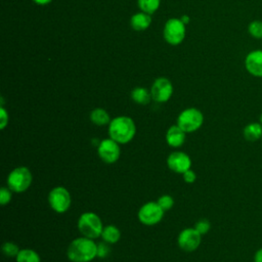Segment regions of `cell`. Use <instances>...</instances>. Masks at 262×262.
<instances>
[{"label": "cell", "mask_w": 262, "mask_h": 262, "mask_svg": "<svg viewBox=\"0 0 262 262\" xmlns=\"http://www.w3.org/2000/svg\"><path fill=\"white\" fill-rule=\"evenodd\" d=\"M67 256L72 262H90L97 257V244L94 239L82 235L70 243Z\"/></svg>", "instance_id": "obj_1"}, {"label": "cell", "mask_w": 262, "mask_h": 262, "mask_svg": "<svg viewBox=\"0 0 262 262\" xmlns=\"http://www.w3.org/2000/svg\"><path fill=\"white\" fill-rule=\"evenodd\" d=\"M136 133L134 121L127 116H118L108 124V135L120 144L130 142Z\"/></svg>", "instance_id": "obj_2"}, {"label": "cell", "mask_w": 262, "mask_h": 262, "mask_svg": "<svg viewBox=\"0 0 262 262\" xmlns=\"http://www.w3.org/2000/svg\"><path fill=\"white\" fill-rule=\"evenodd\" d=\"M78 229L83 236L95 239L101 235L103 224L100 217L93 212H84L78 219Z\"/></svg>", "instance_id": "obj_3"}, {"label": "cell", "mask_w": 262, "mask_h": 262, "mask_svg": "<svg viewBox=\"0 0 262 262\" xmlns=\"http://www.w3.org/2000/svg\"><path fill=\"white\" fill-rule=\"evenodd\" d=\"M33 175L28 167L19 166L14 168L7 176V186L12 192L21 193L26 191L32 184Z\"/></svg>", "instance_id": "obj_4"}, {"label": "cell", "mask_w": 262, "mask_h": 262, "mask_svg": "<svg viewBox=\"0 0 262 262\" xmlns=\"http://www.w3.org/2000/svg\"><path fill=\"white\" fill-rule=\"evenodd\" d=\"M204 123L203 113L195 107L183 110L177 117L176 124L185 132L191 133L199 130Z\"/></svg>", "instance_id": "obj_5"}, {"label": "cell", "mask_w": 262, "mask_h": 262, "mask_svg": "<svg viewBox=\"0 0 262 262\" xmlns=\"http://www.w3.org/2000/svg\"><path fill=\"white\" fill-rule=\"evenodd\" d=\"M48 204L50 208L58 214L67 212L72 204L69 190L63 186L53 187L48 193Z\"/></svg>", "instance_id": "obj_6"}, {"label": "cell", "mask_w": 262, "mask_h": 262, "mask_svg": "<svg viewBox=\"0 0 262 262\" xmlns=\"http://www.w3.org/2000/svg\"><path fill=\"white\" fill-rule=\"evenodd\" d=\"M185 25L180 18H170L165 24L163 30V36L167 43L170 45L180 44L185 37Z\"/></svg>", "instance_id": "obj_7"}, {"label": "cell", "mask_w": 262, "mask_h": 262, "mask_svg": "<svg viewBox=\"0 0 262 262\" xmlns=\"http://www.w3.org/2000/svg\"><path fill=\"white\" fill-rule=\"evenodd\" d=\"M164 213V210L157 202H147L140 207L137 217L142 224L151 226L158 224L163 219Z\"/></svg>", "instance_id": "obj_8"}, {"label": "cell", "mask_w": 262, "mask_h": 262, "mask_svg": "<svg viewBox=\"0 0 262 262\" xmlns=\"http://www.w3.org/2000/svg\"><path fill=\"white\" fill-rule=\"evenodd\" d=\"M97 155L102 162L106 164H114L121 156L120 143L111 137L102 139L97 146Z\"/></svg>", "instance_id": "obj_9"}, {"label": "cell", "mask_w": 262, "mask_h": 262, "mask_svg": "<svg viewBox=\"0 0 262 262\" xmlns=\"http://www.w3.org/2000/svg\"><path fill=\"white\" fill-rule=\"evenodd\" d=\"M201 241L202 234L194 227L184 228L177 236V244L184 252L195 251L200 247Z\"/></svg>", "instance_id": "obj_10"}, {"label": "cell", "mask_w": 262, "mask_h": 262, "mask_svg": "<svg viewBox=\"0 0 262 262\" xmlns=\"http://www.w3.org/2000/svg\"><path fill=\"white\" fill-rule=\"evenodd\" d=\"M150 94L152 100L156 102L163 103L168 101L173 94V85L171 81L164 77L156 79L151 85Z\"/></svg>", "instance_id": "obj_11"}, {"label": "cell", "mask_w": 262, "mask_h": 262, "mask_svg": "<svg viewBox=\"0 0 262 262\" xmlns=\"http://www.w3.org/2000/svg\"><path fill=\"white\" fill-rule=\"evenodd\" d=\"M168 168L178 174H183L191 167V159L184 151H173L167 158Z\"/></svg>", "instance_id": "obj_12"}, {"label": "cell", "mask_w": 262, "mask_h": 262, "mask_svg": "<svg viewBox=\"0 0 262 262\" xmlns=\"http://www.w3.org/2000/svg\"><path fill=\"white\" fill-rule=\"evenodd\" d=\"M247 72L256 78H262V49L250 51L245 58Z\"/></svg>", "instance_id": "obj_13"}, {"label": "cell", "mask_w": 262, "mask_h": 262, "mask_svg": "<svg viewBox=\"0 0 262 262\" xmlns=\"http://www.w3.org/2000/svg\"><path fill=\"white\" fill-rule=\"evenodd\" d=\"M185 132L176 124L168 128L166 132V142L171 147H180L185 141Z\"/></svg>", "instance_id": "obj_14"}, {"label": "cell", "mask_w": 262, "mask_h": 262, "mask_svg": "<svg viewBox=\"0 0 262 262\" xmlns=\"http://www.w3.org/2000/svg\"><path fill=\"white\" fill-rule=\"evenodd\" d=\"M150 24H151L150 14L143 11L133 14L130 19V25L132 29L138 32L146 30L150 26Z\"/></svg>", "instance_id": "obj_15"}, {"label": "cell", "mask_w": 262, "mask_h": 262, "mask_svg": "<svg viewBox=\"0 0 262 262\" xmlns=\"http://www.w3.org/2000/svg\"><path fill=\"white\" fill-rule=\"evenodd\" d=\"M243 135L246 140L254 142L262 137V125L258 122L247 124L243 129Z\"/></svg>", "instance_id": "obj_16"}, {"label": "cell", "mask_w": 262, "mask_h": 262, "mask_svg": "<svg viewBox=\"0 0 262 262\" xmlns=\"http://www.w3.org/2000/svg\"><path fill=\"white\" fill-rule=\"evenodd\" d=\"M101 238L103 242L112 245V244H116L120 241L121 238V231L120 229L113 224L103 226L102 232H101Z\"/></svg>", "instance_id": "obj_17"}, {"label": "cell", "mask_w": 262, "mask_h": 262, "mask_svg": "<svg viewBox=\"0 0 262 262\" xmlns=\"http://www.w3.org/2000/svg\"><path fill=\"white\" fill-rule=\"evenodd\" d=\"M90 121L96 126H105L111 122L108 113L101 107H95L90 113Z\"/></svg>", "instance_id": "obj_18"}, {"label": "cell", "mask_w": 262, "mask_h": 262, "mask_svg": "<svg viewBox=\"0 0 262 262\" xmlns=\"http://www.w3.org/2000/svg\"><path fill=\"white\" fill-rule=\"evenodd\" d=\"M131 98L134 102H136L137 104H141V105L147 104L150 101V99H152L150 91H148L144 87L134 88L131 92Z\"/></svg>", "instance_id": "obj_19"}, {"label": "cell", "mask_w": 262, "mask_h": 262, "mask_svg": "<svg viewBox=\"0 0 262 262\" xmlns=\"http://www.w3.org/2000/svg\"><path fill=\"white\" fill-rule=\"evenodd\" d=\"M16 262H41L40 255L33 249H21L15 257Z\"/></svg>", "instance_id": "obj_20"}, {"label": "cell", "mask_w": 262, "mask_h": 262, "mask_svg": "<svg viewBox=\"0 0 262 262\" xmlns=\"http://www.w3.org/2000/svg\"><path fill=\"white\" fill-rule=\"evenodd\" d=\"M137 4L141 11L152 14L159 9L161 0H137Z\"/></svg>", "instance_id": "obj_21"}, {"label": "cell", "mask_w": 262, "mask_h": 262, "mask_svg": "<svg viewBox=\"0 0 262 262\" xmlns=\"http://www.w3.org/2000/svg\"><path fill=\"white\" fill-rule=\"evenodd\" d=\"M248 33L255 39L262 40V20H253L248 25Z\"/></svg>", "instance_id": "obj_22"}, {"label": "cell", "mask_w": 262, "mask_h": 262, "mask_svg": "<svg viewBox=\"0 0 262 262\" xmlns=\"http://www.w3.org/2000/svg\"><path fill=\"white\" fill-rule=\"evenodd\" d=\"M1 250H2V253L7 257H16V255L19 252L18 246L12 242L3 243Z\"/></svg>", "instance_id": "obj_23"}, {"label": "cell", "mask_w": 262, "mask_h": 262, "mask_svg": "<svg viewBox=\"0 0 262 262\" xmlns=\"http://www.w3.org/2000/svg\"><path fill=\"white\" fill-rule=\"evenodd\" d=\"M157 203L164 210V212H166V211H169L173 207L174 199L170 194H163L158 199Z\"/></svg>", "instance_id": "obj_24"}, {"label": "cell", "mask_w": 262, "mask_h": 262, "mask_svg": "<svg viewBox=\"0 0 262 262\" xmlns=\"http://www.w3.org/2000/svg\"><path fill=\"white\" fill-rule=\"evenodd\" d=\"M12 198V190L8 186H3L0 188V204L5 206L10 203Z\"/></svg>", "instance_id": "obj_25"}, {"label": "cell", "mask_w": 262, "mask_h": 262, "mask_svg": "<svg viewBox=\"0 0 262 262\" xmlns=\"http://www.w3.org/2000/svg\"><path fill=\"white\" fill-rule=\"evenodd\" d=\"M202 235L208 233V231L210 230L211 228V223L209 220L207 219H200L198 220L195 223H194V226H193Z\"/></svg>", "instance_id": "obj_26"}, {"label": "cell", "mask_w": 262, "mask_h": 262, "mask_svg": "<svg viewBox=\"0 0 262 262\" xmlns=\"http://www.w3.org/2000/svg\"><path fill=\"white\" fill-rule=\"evenodd\" d=\"M110 244L105 243V242H100L97 244V257L98 258H105L108 256L111 249H110Z\"/></svg>", "instance_id": "obj_27"}, {"label": "cell", "mask_w": 262, "mask_h": 262, "mask_svg": "<svg viewBox=\"0 0 262 262\" xmlns=\"http://www.w3.org/2000/svg\"><path fill=\"white\" fill-rule=\"evenodd\" d=\"M9 116L4 106H0V128L3 130L8 125Z\"/></svg>", "instance_id": "obj_28"}, {"label": "cell", "mask_w": 262, "mask_h": 262, "mask_svg": "<svg viewBox=\"0 0 262 262\" xmlns=\"http://www.w3.org/2000/svg\"><path fill=\"white\" fill-rule=\"evenodd\" d=\"M182 177H183V180L186 182V183H193L195 180H196V174L193 170L189 169L187 171H185L183 174H182Z\"/></svg>", "instance_id": "obj_29"}, {"label": "cell", "mask_w": 262, "mask_h": 262, "mask_svg": "<svg viewBox=\"0 0 262 262\" xmlns=\"http://www.w3.org/2000/svg\"><path fill=\"white\" fill-rule=\"evenodd\" d=\"M254 262H262V248L256 251L254 255Z\"/></svg>", "instance_id": "obj_30"}, {"label": "cell", "mask_w": 262, "mask_h": 262, "mask_svg": "<svg viewBox=\"0 0 262 262\" xmlns=\"http://www.w3.org/2000/svg\"><path fill=\"white\" fill-rule=\"evenodd\" d=\"M33 2H35L36 4H38V5H47V4H49L52 0H32Z\"/></svg>", "instance_id": "obj_31"}, {"label": "cell", "mask_w": 262, "mask_h": 262, "mask_svg": "<svg viewBox=\"0 0 262 262\" xmlns=\"http://www.w3.org/2000/svg\"><path fill=\"white\" fill-rule=\"evenodd\" d=\"M181 20H182V23L184 24V25H187L188 23H189V17L187 16V15H183V16H181V18H180Z\"/></svg>", "instance_id": "obj_32"}, {"label": "cell", "mask_w": 262, "mask_h": 262, "mask_svg": "<svg viewBox=\"0 0 262 262\" xmlns=\"http://www.w3.org/2000/svg\"><path fill=\"white\" fill-rule=\"evenodd\" d=\"M259 123L262 125V113H261V115H260V118H259Z\"/></svg>", "instance_id": "obj_33"}, {"label": "cell", "mask_w": 262, "mask_h": 262, "mask_svg": "<svg viewBox=\"0 0 262 262\" xmlns=\"http://www.w3.org/2000/svg\"><path fill=\"white\" fill-rule=\"evenodd\" d=\"M261 141H262V137H261Z\"/></svg>", "instance_id": "obj_34"}]
</instances>
